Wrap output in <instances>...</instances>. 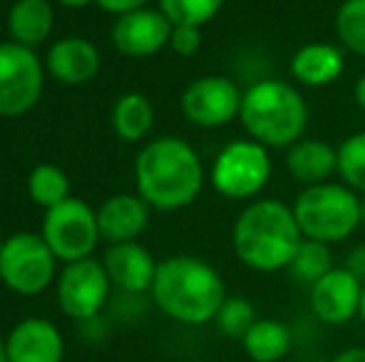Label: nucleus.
<instances>
[{
    "label": "nucleus",
    "mask_w": 365,
    "mask_h": 362,
    "mask_svg": "<svg viewBox=\"0 0 365 362\" xmlns=\"http://www.w3.org/2000/svg\"><path fill=\"white\" fill-rule=\"evenodd\" d=\"M137 193L154 211H179L192 206L207 181L202 156L179 137L147 142L135 161Z\"/></svg>",
    "instance_id": "nucleus-1"
},
{
    "label": "nucleus",
    "mask_w": 365,
    "mask_h": 362,
    "mask_svg": "<svg viewBox=\"0 0 365 362\" xmlns=\"http://www.w3.org/2000/svg\"><path fill=\"white\" fill-rule=\"evenodd\" d=\"M303 233L293 208L279 198H254L231 228V248L239 263L256 273L289 271Z\"/></svg>",
    "instance_id": "nucleus-2"
},
{
    "label": "nucleus",
    "mask_w": 365,
    "mask_h": 362,
    "mask_svg": "<svg viewBox=\"0 0 365 362\" xmlns=\"http://www.w3.org/2000/svg\"><path fill=\"white\" fill-rule=\"evenodd\" d=\"M152 300L169 320L182 325L214 323L224 305L226 283L209 261L199 256H169L159 261Z\"/></svg>",
    "instance_id": "nucleus-3"
},
{
    "label": "nucleus",
    "mask_w": 365,
    "mask_h": 362,
    "mask_svg": "<svg viewBox=\"0 0 365 362\" xmlns=\"http://www.w3.org/2000/svg\"><path fill=\"white\" fill-rule=\"evenodd\" d=\"M239 122L249 139L266 149H289L306 137L308 105L291 82L266 78L244 90Z\"/></svg>",
    "instance_id": "nucleus-4"
},
{
    "label": "nucleus",
    "mask_w": 365,
    "mask_h": 362,
    "mask_svg": "<svg viewBox=\"0 0 365 362\" xmlns=\"http://www.w3.org/2000/svg\"><path fill=\"white\" fill-rule=\"evenodd\" d=\"M291 208L303 238L326 246L351 238L363 223V198L343 181L301 188Z\"/></svg>",
    "instance_id": "nucleus-5"
},
{
    "label": "nucleus",
    "mask_w": 365,
    "mask_h": 362,
    "mask_svg": "<svg viewBox=\"0 0 365 362\" xmlns=\"http://www.w3.org/2000/svg\"><path fill=\"white\" fill-rule=\"evenodd\" d=\"M274 161L264 144L254 139H234L214 156L209 179L219 196L229 201H254L269 186Z\"/></svg>",
    "instance_id": "nucleus-6"
},
{
    "label": "nucleus",
    "mask_w": 365,
    "mask_h": 362,
    "mask_svg": "<svg viewBox=\"0 0 365 362\" xmlns=\"http://www.w3.org/2000/svg\"><path fill=\"white\" fill-rule=\"evenodd\" d=\"M58 258L40 233L20 231L5 238L0 251V280L18 295H40L55 283Z\"/></svg>",
    "instance_id": "nucleus-7"
},
{
    "label": "nucleus",
    "mask_w": 365,
    "mask_h": 362,
    "mask_svg": "<svg viewBox=\"0 0 365 362\" xmlns=\"http://www.w3.org/2000/svg\"><path fill=\"white\" fill-rule=\"evenodd\" d=\"M40 236L65 266L82 258H92L97 241L102 238L97 226V211H92L82 198L70 196L60 206L45 211Z\"/></svg>",
    "instance_id": "nucleus-8"
},
{
    "label": "nucleus",
    "mask_w": 365,
    "mask_h": 362,
    "mask_svg": "<svg viewBox=\"0 0 365 362\" xmlns=\"http://www.w3.org/2000/svg\"><path fill=\"white\" fill-rule=\"evenodd\" d=\"M45 87V65L35 50L0 43V117H23L40 102Z\"/></svg>",
    "instance_id": "nucleus-9"
},
{
    "label": "nucleus",
    "mask_w": 365,
    "mask_h": 362,
    "mask_svg": "<svg viewBox=\"0 0 365 362\" xmlns=\"http://www.w3.org/2000/svg\"><path fill=\"white\" fill-rule=\"evenodd\" d=\"M110 275H107L102 261H95V258L68 263L55 283L60 310L80 323H90L102 313V308L110 300Z\"/></svg>",
    "instance_id": "nucleus-10"
},
{
    "label": "nucleus",
    "mask_w": 365,
    "mask_h": 362,
    "mask_svg": "<svg viewBox=\"0 0 365 362\" xmlns=\"http://www.w3.org/2000/svg\"><path fill=\"white\" fill-rule=\"evenodd\" d=\"M244 90L224 75H204L182 92V115L202 129H217L239 119Z\"/></svg>",
    "instance_id": "nucleus-11"
},
{
    "label": "nucleus",
    "mask_w": 365,
    "mask_h": 362,
    "mask_svg": "<svg viewBox=\"0 0 365 362\" xmlns=\"http://www.w3.org/2000/svg\"><path fill=\"white\" fill-rule=\"evenodd\" d=\"M365 283L346 266L331 268L308 288V303L321 323L343 325L358 318Z\"/></svg>",
    "instance_id": "nucleus-12"
},
{
    "label": "nucleus",
    "mask_w": 365,
    "mask_h": 362,
    "mask_svg": "<svg viewBox=\"0 0 365 362\" xmlns=\"http://www.w3.org/2000/svg\"><path fill=\"white\" fill-rule=\"evenodd\" d=\"M172 28L174 25L159 8H140L115 18L110 38L125 58H152L169 48Z\"/></svg>",
    "instance_id": "nucleus-13"
},
{
    "label": "nucleus",
    "mask_w": 365,
    "mask_h": 362,
    "mask_svg": "<svg viewBox=\"0 0 365 362\" xmlns=\"http://www.w3.org/2000/svg\"><path fill=\"white\" fill-rule=\"evenodd\" d=\"M10 362H63L65 338L48 318H25L5 338Z\"/></svg>",
    "instance_id": "nucleus-14"
},
{
    "label": "nucleus",
    "mask_w": 365,
    "mask_h": 362,
    "mask_svg": "<svg viewBox=\"0 0 365 362\" xmlns=\"http://www.w3.org/2000/svg\"><path fill=\"white\" fill-rule=\"evenodd\" d=\"M102 266H105L115 288H120L122 293L140 295L152 290L159 263L140 241H127L107 248Z\"/></svg>",
    "instance_id": "nucleus-15"
},
{
    "label": "nucleus",
    "mask_w": 365,
    "mask_h": 362,
    "mask_svg": "<svg viewBox=\"0 0 365 362\" xmlns=\"http://www.w3.org/2000/svg\"><path fill=\"white\" fill-rule=\"evenodd\" d=\"M149 216H152V206L140 193H117L97 208L100 236L110 246L137 241L147 228Z\"/></svg>",
    "instance_id": "nucleus-16"
},
{
    "label": "nucleus",
    "mask_w": 365,
    "mask_h": 362,
    "mask_svg": "<svg viewBox=\"0 0 365 362\" xmlns=\"http://www.w3.org/2000/svg\"><path fill=\"white\" fill-rule=\"evenodd\" d=\"M45 73L70 87L87 85L100 73V50L87 38H77V35L63 38L48 50Z\"/></svg>",
    "instance_id": "nucleus-17"
},
{
    "label": "nucleus",
    "mask_w": 365,
    "mask_h": 362,
    "mask_svg": "<svg viewBox=\"0 0 365 362\" xmlns=\"http://www.w3.org/2000/svg\"><path fill=\"white\" fill-rule=\"evenodd\" d=\"M289 73L303 87H328L346 73V50L333 43H306L291 55Z\"/></svg>",
    "instance_id": "nucleus-18"
},
{
    "label": "nucleus",
    "mask_w": 365,
    "mask_h": 362,
    "mask_svg": "<svg viewBox=\"0 0 365 362\" xmlns=\"http://www.w3.org/2000/svg\"><path fill=\"white\" fill-rule=\"evenodd\" d=\"M286 169L291 179L303 183V188L331 181V176L338 174V147L303 137L286 149Z\"/></svg>",
    "instance_id": "nucleus-19"
},
{
    "label": "nucleus",
    "mask_w": 365,
    "mask_h": 362,
    "mask_svg": "<svg viewBox=\"0 0 365 362\" xmlns=\"http://www.w3.org/2000/svg\"><path fill=\"white\" fill-rule=\"evenodd\" d=\"M55 10L50 0H15L8 13L10 40L23 48H40L53 35Z\"/></svg>",
    "instance_id": "nucleus-20"
},
{
    "label": "nucleus",
    "mask_w": 365,
    "mask_h": 362,
    "mask_svg": "<svg viewBox=\"0 0 365 362\" xmlns=\"http://www.w3.org/2000/svg\"><path fill=\"white\" fill-rule=\"evenodd\" d=\"M241 348L251 362H281L291 353V330L276 318H259L241 338Z\"/></svg>",
    "instance_id": "nucleus-21"
},
{
    "label": "nucleus",
    "mask_w": 365,
    "mask_h": 362,
    "mask_svg": "<svg viewBox=\"0 0 365 362\" xmlns=\"http://www.w3.org/2000/svg\"><path fill=\"white\" fill-rule=\"evenodd\" d=\"M154 107L142 92H125L112 107V127L125 142H142L152 132Z\"/></svg>",
    "instance_id": "nucleus-22"
},
{
    "label": "nucleus",
    "mask_w": 365,
    "mask_h": 362,
    "mask_svg": "<svg viewBox=\"0 0 365 362\" xmlns=\"http://www.w3.org/2000/svg\"><path fill=\"white\" fill-rule=\"evenodd\" d=\"M28 193L33 203L50 211L70 198V179L60 166L38 164L28 176Z\"/></svg>",
    "instance_id": "nucleus-23"
},
{
    "label": "nucleus",
    "mask_w": 365,
    "mask_h": 362,
    "mask_svg": "<svg viewBox=\"0 0 365 362\" xmlns=\"http://www.w3.org/2000/svg\"><path fill=\"white\" fill-rule=\"evenodd\" d=\"M331 268H336L333 266L331 246L311 241V238H303L301 248L296 251V256H293V261L289 266V273L293 275L296 283L311 288V285L316 283V280H321Z\"/></svg>",
    "instance_id": "nucleus-24"
},
{
    "label": "nucleus",
    "mask_w": 365,
    "mask_h": 362,
    "mask_svg": "<svg viewBox=\"0 0 365 362\" xmlns=\"http://www.w3.org/2000/svg\"><path fill=\"white\" fill-rule=\"evenodd\" d=\"M333 25L338 45L358 58H365V0H343Z\"/></svg>",
    "instance_id": "nucleus-25"
},
{
    "label": "nucleus",
    "mask_w": 365,
    "mask_h": 362,
    "mask_svg": "<svg viewBox=\"0 0 365 362\" xmlns=\"http://www.w3.org/2000/svg\"><path fill=\"white\" fill-rule=\"evenodd\" d=\"M338 176L365 198V129L353 132L338 144Z\"/></svg>",
    "instance_id": "nucleus-26"
},
{
    "label": "nucleus",
    "mask_w": 365,
    "mask_h": 362,
    "mask_svg": "<svg viewBox=\"0 0 365 362\" xmlns=\"http://www.w3.org/2000/svg\"><path fill=\"white\" fill-rule=\"evenodd\" d=\"M256 320H259L256 305L249 298H244V295H229L224 300V305L219 308L214 325H217V330L221 335H226V338L241 340Z\"/></svg>",
    "instance_id": "nucleus-27"
},
{
    "label": "nucleus",
    "mask_w": 365,
    "mask_h": 362,
    "mask_svg": "<svg viewBox=\"0 0 365 362\" xmlns=\"http://www.w3.org/2000/svg\"><path fill=\"white\" fill-rule=\"evenodd\" d=\"M226 0H159V10L172 25H197L204 28L224 8Z\"/></svg>",
    "instance_id": "nucleus-28"
},
{
    "label": "nucleus",
    "mask_w": 365,
    "mask_h": 362,
    "mask_svg": "<svg viewBox=\"0 0 365 362\" xmlns=\"http://www.w3.org/2000/svg\"><path fill=\"white\" fill-rule=\"evenodd\" d=\"M169 48L179 58H194L202 50V28H197V25H174Z\"/></svg>",
    "instance_id": "nucleus-29"
},
{
    "label": "nucleus",
    "mask_w": 365,
    "mask_h": 362,
    "mask_svg": "<svg viewBox=\"0 0 365 362\" xmlns=\"http://www.w3.org/2000/svg\"><path fill=\"white\" fill-rule=\"evenodd\" d=\"M105 13H112L115 18L120 15H127L132 10H140V8H147L149 0H95Z\"/></svg>",
    "instance_id": "nucleus-30"
},
{
    "label": "nucleus",
    "mask_w": 365,
    "mask_h": 362,
    "mask_svg": "<svg viewBox=\"0 0 365 362\" xmlns=\"http://www.w3.org/2000/svg\"><path fill=\"white\" fill-rule=\"evenodd\" d=\"M348 271H353L361 280H365V246H356L348 256V263H346Z\"/></svg>",
    "instance_id": "nucleus-31"
},
{
    "label": "nucleus",
    "mask_w": 365,
    "mask_h": 362,
    "mask_svg": "<svg viewBox=\"0 0 365 362\" xmlns=\"http://www.w3.org/2000/svg\"><path fill=\"white\" fill-rule=\"evenodd\" d=\"M331 362H365V348H346Z\"/></svg>",
    "instance_id": "nucleus-32"
},
{
    "label": "nucleus",
    "mask_w": 365,
    "mask_h": 362,
    "mask_svg": "<svg viewBox=\"0 0 365 362\" xmlns=\"http://www.w3.org/2000/svg\"><path fill=\"white\" fill-rule=\"evenodd\" d=\"M353 100H356L358 110L365 115V73L356 80V85H353Z\"/></svg>",
    "instance_id": "nucleus-33"
},
{
    "label": "nucleus",
    "mask_w": 365,
    "mask_h": 362,
    "mask_svg": "<svg viewBox=\"0 0 365 362\" xmlns=\"http://www.w3.org/2000/svg\"><path fill=\"white\" fill-rule=\"evenodd\" d=\"M55 3L65 5V8H87V5H92L95 0H55Z\"/></svg>",
    "instance_id": "nucleus-34"
},
{
    "label": "nucleus",
    "mask_w": 365,
    "mask_h": 362,
    "mask_svg": "<svg viewBox=\"0 0 365 362\" xmlns=\"http://www.w3.org/2000/svg\"><path fill=\"white\" fill-rule=\"evenodd\" d=\"M0 362H10V355H8V345H5V338H0Z\"/></svg>",
    "instance_id": "nucleus-35"
},
{
    "label": "nucleus",
    "mask_w": 365,
    "mask_h": 362,
    "mask_svg": "<svg viewBox=\"0 0 365 362\" xmlns=\"http://www.w3.org/2000/svg\"><path fill=\"white\" fill-rule=\"evenodd\" d=\"M358 318H361L363 325H365V288H363V298H361V310H358Z\"/></svg>",
    "instance_id": "nucleus-36"
},
{
    "label": "nucleus",
    "mask_w": 365,
    "mask_h": 362,
    "mask_svg": "<svg viewBox=\"0 0 365 362\" xmlns=\"http://www.w3.org/2000/svg\"><path fill=\"white\" fill-rule=\"evenodd\" d=\"M3 243H5V241H3V238H0V251H3Z\"/></svg>",
    "instance_id": "nucleus-37"
}]
</instances>
